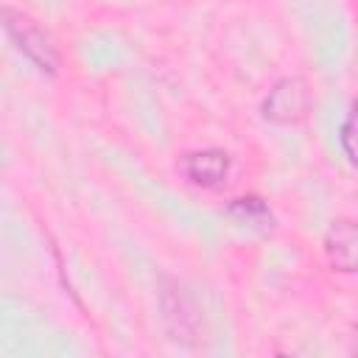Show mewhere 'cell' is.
Returning a JSON list of instances; mask_svg holds the SVG:
<instances>
[{
	"label": "cell",
	"mask_w": 358,
	"mask_h": 358,
	"mask_svg": "<svg viewBox=\"0 0 358 358\" xmlns=\"http://www.w3.org/2000/svg\"><path fill=\"white\" fill-rule=\"evenodd\" d=\"M3 28H6L8 39L17 45V50L22 56H28L42 73H48V76L59 73V53H56L50 36L31 17H25L14 8H3Z\"/></svg>",
	"instance_id": "1"
},
{
	"label": "cell",
	"mask_w": 358,
	"mask_h": 358,
	"mask_svg": "<svg viewBox=\"0 0 358 358\" xmlns=\"http://www.w3.org/2000/svg\"><path fill=\"white\" fill-rule=\"evenodd\" d=\"M162 316L168 324V333L173 341L193 344L201 327V310L196 305V296L176 280H162Z\"/></svg>",
	"instance_id": "2"
},
{
	"label": "cell",
	"mask_w": 358,
	"mask_h": 358,
	"mask_svg": "<svg viewBox=\"0 0 358 358\" xmlns=\"http://www.w3.org/2000/svg\"><path fill=\"white\" fill-rule=\"evenodd\" d=\"M310 109V90L305 84V78L299 76H285L280 78L268 95L263 98V117L268 123H277V126H291V123H299Z\"/></svg>",
	"instance_id": "3"
},
{
	"label": "cell",
	"mask_w": 358,
	"mask_h": 358,
	"mask_svg": "<svg viewBox=\"0 0 358 358\" xmlns=\"http://www.w3.org/2000/svg\"><path fill=\"white\" fill-rule=\"evenodd\" d=\"M185 179L190 185H199V187H221L229 176V168H232V159L227 151L221 148H201V151H187L179 162Z\"/></svg>",
	"instance_id": "4"
},
{
	"label": "cell",
	"mask_w": 358,
	"mask_h": 358,
	"mask_svg": "<svg viewBox=\"0 0 358 358\" xmlns=\"http://www.w3.org/2000/svg\"><path fill=\"white\" fill-rule=\"evenodd\" d=\"M324 255L333 271L355 274L358 271V224L338 218L324 232Z\"/></svg>",
	"instance_id": "5"
},
{
	"label": "cell",
	"mask_w": 358,
	"mask_h": 358,
	"mask_svg": "<svg viewBox=\"0 0 358 358\" xmlns=\"http://www.w3.org/2000/svg\"><path fill=\"white\" fill-rule=\"evenodd\" d=\"M224 215L238 229H246L252 235H271L274 232V213L260 196H238L224 207Z\"/></svg>",
	"instance_id": "6"
},
{
	"label": "cell",
	"mask_w": 358,
	"mask_h": 358,
	"mask_svg": "<svg viewBox=\"0 0 358 358\" xmlns=\"http://www.w3.org/2000/svg\"><path fill=\"white\" fill-rule=\"evenodd\" d=\"M338 143H341V151L347 157V162L352 168H358V101L350 106L341 129H338Z\"/></svg>",
	"instance_id": "7"
},
{
	"label": "cell",
	"mask_w": 358,
	"mask_h": 358,
	"mask_svg": "<svg viewBox=\"0 0 358 358\" xmlns=\"http://www.w3.org/2000/svg\"><path fill=\"white\" fill-rule=\"evenodd\" d=\"M350 352H352V355H358V324L352 327V344H350Z\"/></svg>",
	"instance_id": "8"
}]
</instances>
